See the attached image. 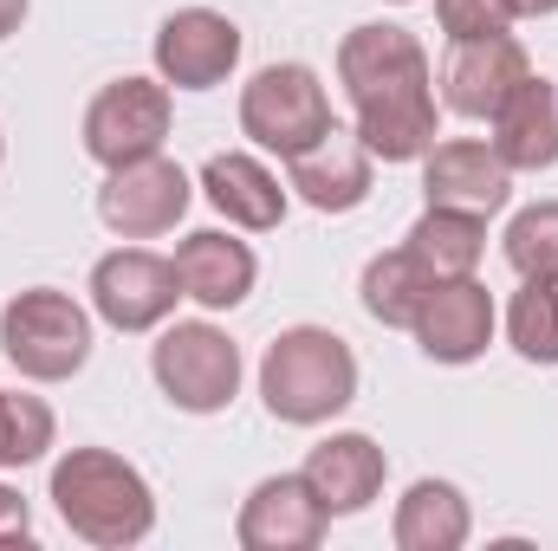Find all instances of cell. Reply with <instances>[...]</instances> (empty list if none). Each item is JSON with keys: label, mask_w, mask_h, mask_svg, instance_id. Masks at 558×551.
Segmentation results:
<instances>
[{"label": "cell", "mask_w": 558, "mask_h": 551, "mask_svg": "<svg viewBox=\"0 0 558 551\" xmlns=\"http://www.w3.org/2000/svg\"><path fill=\"white\" fill-rule=\"evenodd\" d=\"M254 247L221 234V228H202L175 247V279H182V298H195L202 311H234L247 292H254Z\"/></svg>", "instance_id": "e0dca14e"}, {"label": "cell", "mask_w": 558, "mask_h": 551, "mask_svg": "<svg viewBox=\"0 0 558 551\" xmlns=\"http://www.w3.org/2000/svg\"><path fill=\"white\" fill-rule=\"evenodd\" d=\"M338 85L371 156L422 162V149L435 143V65L410 26H351L338 46Z\"/></svg>", "instance_id": "6da1fadb"}, {"label": "cell", "mask_w": 558, "mask_h": 551, "mask_svg": "<svg viewBox=\"0 0 558 551\" xmlns=\"http://www.w3.org/2000/svg\"><path fill=\"white\" fill-rule=\"evenodd\" d=\"M175 298H182L175 260H162L149 247H118V254H105L92 267V311L111 331H156V325H169Z\"/></svg>", "instance_id": "9c48e42d"}, {"label": "cell", "mask_w": 558, "mask_h": 551, "mask_svg": "<svg viewBox=\"0 0 558 551\" xmlns=\"http://www.w3.org/2000/svg\"><path fill=\"white\" fill-rule=\"evenodd\" d=\"M390 7H410V0H390Z\"/></svg>", "instance_id": "f546056e"}, {"label": "cell", "mask_w": 558, "mask_h": 551, "mask_svg": "<svg viewBox=\"0 0 558 551\" xmlns=\"http://www.w3.org/2000/svg\"><path fill=\"white\" fill-rule=\"evenodd\" d=\"M507 344L526 364H558V279H526L507 305Z\"/></svg>", "instance_id": "603a6c76"}, {"label": "cell", "mask_w": 558, "mask_h": 551, "mask_svg": "<svg viewBox=\"0 0 558 551\" xmlns=\"http://www.w3.org/2000/svg\"><path fill=\"white\" fill-rule=\"evenodd\" d=\"M20 20H26V0H0V39H13Z\"/></svg>", "instance_id": "83f0119b"}, {"label": "cell", "mask_w": 558, "mask_h": 551, "mask_svg": "<svg viewBox=\"0 0 558 551\" xmlns=\"http://www.w3.org/2000/svg\"><path fill=\"white\" fill-rule=\"evenodd\" d=\"M305 487L318 493V506L331 513V519H351V513H364L377 493H384V474H390V461H384V448L371 441V434H331V441H318L312 454H305Z\"/></svg>", "instance_id": "2e32d148"}, {"label": "cell", "mask_w": 558, "mask_h": 551, "mask_svg": "<svg viewBox=\"0 0 558 551\" xmlns=\"http://www.w3.org/2000/svg\"><path fill=\"white\" fill-rule=\"evenodd\" d=\"M331 124H338V118H331V98H325L318 72L299 65V59L254 72L247 91H241V131L260 143V149H274V156L312 149Z\"/></svg>", "instance_id": "8992f818"}, {"label": "cell", "mask_w": 558, "mask_h": 551, "mask_svg": "<svg viewBox=\"0 0 558 551\" xmlns=\"http://www.w3.org/2000/svg\"><path fill=\"white\" fill-rule=\"evenodd\" d=\"M325 526H331V513L318 506L305 474H267L241 500L234 539H241V551H312L325 539Z\"/></svg>", "instance_id": "5bb4252c"}, {"label": "cell", "mask_w": 558, "mask_h": 551, "mask_svg": "<svg viewBox=\"0 0 558 551\" xmlns=\"http://www.w3.org/2000/svg\"><path fill=\"white\" fill-rule=\"evenodd\" d=\"M169 118H175V105H169L162 78H118L85 111V156L105 169L143 162L169 143Z\"/></svg>", "instance_id": "52a82bcc"}, {"label": "cell", "mask_w": 558, "mask_h": 551, "mask_svg": "<svg viewBox=\"0 0 558 551\" xmlns=\"http://www.w3.org/2000/svg\"><path fill=\"white\" fill-rule=\"evenodd\" d=\"M520 78H533V59H526V46L513 39V33H487V39H454V52H448V65H441V105L454 111V118H494L507 98H513V85Z\"/></svg>", "instance_id": "7c38bea8"}, {"label": "cell", "mask_w": 558, "mask_h": 551, "mask_svg": "<svg viewBox=\"0 0 558 551\" xmlns=\"http://www.w3.org/2000/svg\"><path fill=\"white\" fill-rule=\"evenodd\" d=\"M149 370H156V390L182 415H221L241 390V344L221 325L189 318V325H169L156 338Z\"/></svg>", "instance_id": "5b68a950"}, {"label": "cell", "mask_w": 558, "mask_h": 551, "mask_svg": "<svg viewBox=\"0 0 558 551\" xmlns=\"http://www.w3.org/2000/svg\"><path fill=\"white\" fill-rule=\"evenodd\" d=\"M507 267L520 279H558V201H533L507 221Z\"/></svg>", "instance_id": "d4e9b609"}, {"label": "cell", "mask_w": 558, "mask_h": 551, "mask_svg": "<svg viewBox=\"0 0 558 551\" xmlns=\"http://www.w3.org/2000/svg\"><path fill=\"white\" fill-rule=\"evenodd\" d=\"M0 156H7V143H0Z\"/></svg>", "instance_id": "4dcf8cb0"}, {"label": "cell", "mask_w": 558, "mask_h": 551, "mask_svg": "<svg viewBox=\"0 0 558 551\" xmlns=\"http://www.w3.org/2000/svg\"><path fill=\"white\" fill-rule=\"evenodd\" d=\"M494 124V149H500V162L507 169H553L558 162V85L553 78H520L513 85V98L487 118Z\"/></svg>", "instance_id": "d6986e66"}, {"label": "cell", "mask_w": 558, "mask_h": 551, "mask_svg": "<svg viewBox=\"0 0 558 551\" xmlns=\"http://www.w3.org/2000/svg\"><path fill=\"white\" fill-rule=\"evenodd\" d=\"M0 351L20 377L33 383H65L85 370L92 357V311L72 298V292H52V285H26L7 298L0 311Z\"/></svg>", "instance_id": "277c9868"}, {"label": "cell", "mask_w": 558, "mask_h": 551, "mask_svg": "<svg viewBox=\"0 0 558 551\" xmlns=\"http://www.w3.org/2000/svg\"><path fill=\"white\" fill-rule=\"evenodd\" d=\"M416 344L428 364H474L494 344V292L481 279H435L416 311Z\"/></svg>", "instance_id": "4fadbf2b"}, {"label": "cell", "mask_w": 558, "mask_h": 551, "mask_svg": "<svg viewBox=\"0 0 558 551\" xmlns=\"http://www.w3.org/2000/svg\"><path fill=\"white\" fill-rule=\"evenodd\" d=\"M26 532H33V506L0 480V546H13V539H26Z\"/></svg>", "instance_id": "4316f807"}, {"label": "cell", "mask_w": 558, "mask_h": 551, "mask_svg": "<svg viewBox=\"0 0 558 551\" xmlns=\"http://www.w3.org/2000/svg\"><path fill=\"white\" fill-rule=\"evenodd\" d=\"M241 65V26L215 7H182L156 26V78L175 91H215Z\"/></svg>", "instance_id": "30bf717a"}, {"label": "cell", "mask_w": 558, "mask_h": 551, "mask_svg": "<svg viewBox=\"0 0 558 551\" xmlns=\"http://www.w3.org/2000/svg\"><path fill=\"white\" fill-rule=\"evenodd\" d=\"M202 195L228 215V228H247V234H267V228L286 221V188H279V175L260 156H247V149L208 156V162H202Z\"/></svg>", "instance_id": "ac0fdd59"}, {"label": "cell", "mask_w": 558, "mask_h": 551, "mask_svg": "<svg viewBox=\"0 0 558 551\" xmlns=\"http://www.w3.org/2000/svg\"><path fill=\"white\" fill-rule=\"evenodd\" d=\"M468 532H474V513H468L461 487H448V480H416L397 500V526H390L397 551H461Z\"/></svg>", "instance_id": "ffe728a7"}, {"label": "cell", "mask_w": 558, "mask_h": 551, "mask_svg": "<svg viewBox=\"0 0 558 551\" xmlns=\"http://www.w3.org/2000/svg\"><path fill=\"white\" fill-rule=\"evenodd\" d=\"M260 403L274 421L318 428L357 403V357L338 331L325 325H292L279 331L260 357Z\"/></svg>", "instance_id": "3957f363"}, {"label": "cell", "mask_w": 558, "mask_h": 551, "mask_svg": "<svg viewBox=\"0 0 558 551\" xmlns=\"http://www.w3.org/2000/svg\"><path fill=\"white\" fill-rule=\"evenodd\" d=\"M513 13L520 20H546V13H558V0H513Z\"/></svg>", "instance_id": "f1b7e54d"}, {"label": "cell", "mask_w": 558, "mask_h": 551, "mask_svg": "<svg viewBox=\"0 0 558 551\" xmlns=\"http://www.w3.org/2000/svg\"><path fill=\"white\" fill-rule=\"evenodd\" d=\"M286 188H292L305 208H318V215H351V208H364V201H371V149H364V137L344 131V124H331L312 149L286 156Z\"/></svg>", "instance_id": "9a60e30c"}, {"label": "cell", "mask_w": 558, "mask_h": 551, "mask_svg": "<svg viewBox=\"0 0 558 551\" xmlns=\"http://www.w3.org/2000/svg\"><path fill=\"white\" fill-rule=\"evenodd\" d=\"M189 201H195L189 169L156 149V156L124 162V169L105 175V188H98V221H105L111 234H124V241H156V234H169V228L189 215Z\"/></svg>", "instance_id": "ba28073f"}, {"label": "cell", "mask_w": 558, "mask_h": 551, "mask_svg": "<svg viewBox=\"0 0 558 551\" xmlns=\"http://www.w3.org/2000/svg\"><path fill=\"white\" fill-rule=\"evenodd\" d=\"M428 285L435 273L422 267L410 247H390V254H377L371 267H364V311L377 318V325H397V331H410L422 311V298H428Z\"/></svg>", "instance_id": "7402d4cb"}, {"label": "cell", "mask_w": 558, "mask_h": 551, "mask_svg": "<svg viewBox=\"0 0 558 551\" xmlns=\"http://www.w3.org/2000/svg\"><path fill=\"white\" fill-rule=\"evenodd\" d=\"M435 279H468L487 254V215H461V208H422V221L403 241Z\"/></svg>", "instance_id": "44dd1931"}, {"label": "cell", "mask_w": 558, "mask_h": 551, "mask_svg": "<svg viewBox=\"0 0 558 551\" xmlns=\"http://www.w3.org/2000/svg\"><path fill=\"white\" fill-rule=\"evenodd\" d=\"M435 20H441V33H448V46H454V39L507 33L520 13H513V0H435Z\"/></svg>", "instance_id": "484cf974"}, {"label": "cell", "mask_w": 558, "mask_h": 551, "mask_svg": "<svg viewBox=\"0 0 558 551\" xmlns=\"http://www.w3.org/2000/svg\"><path fill=\"white\" fill-rule=\"evenodd\" d=\"M52 506L85 546H105V551L137 546L156 526L149 480L111 448H65L52 461Z\"/></svg>", "instance_id": "7a4b0ae2"}, {"label": "cell", "mask_w": 558, "mask_h": 551, "mask_svg": "<svg viewBox=\"0 0 558 551\" xmlns=\"http://www.w3.org/2000/svg\"><path fill=\"white\" fill-rule=\"evenodd\" d=\"M52 434H59V421H52V409H46L39 396L0 390V474H13V467H33V461H46Z\"/></svg>", "instance_id": "cb8c5ba5"}, {"label": "cell", "mask_w": 558, "mask_h": 551, "mask_svg": "<svg viewBox=\"0 0 558 551\" xmlns=\"http://www.w3.org/2000/svg\"><path fill=\"white\" fill-rule=\"evenodd\" d=\"M422 195L428 208H461V215H500L513 201V169L500 149L481 137H448L422 149Z\"/></svg>", "instance_id": "8fae6325"}]
</instances>
